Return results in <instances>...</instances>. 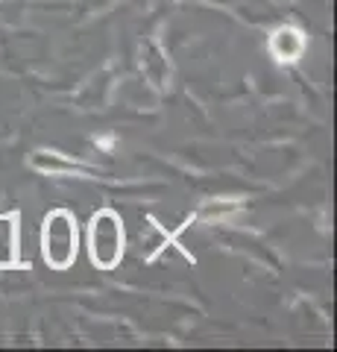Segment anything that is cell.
Wrapping results in <instances>:
<instances>
[{
	"instance_id": "1",
	"label": "cell",
	"mask_w": 337,
	"mask_h": 352,
	"mask_svg": "<svg viewBox=\"0 0 337 352\" xmlns=\"http://www.w3.org/2000/svg\"><path fill=\"white\" fill-rule=\"evenodd\" d=\"M41 250H45V261L56 270H65L77 258V223L68 212L47 214L45 232H41Z\"/></svg>"
},
{
	"instance_id": "2",
	"label": "cell",
	"mask_w": 337,
	"mask_h": 352,
	"mask_svg": "<svg viewBox=\"0 0 337 352\" xmlns=\"http://www.w3.org/2000/svg\"><path fill=\"white\" fill-rule=\"evenodd\" d=\"M89 244H91V258L94 264L112 270L124 256V226L117 220L115 212H100L91 220V232H89Z\"/></svg>"
}]
</instances>
